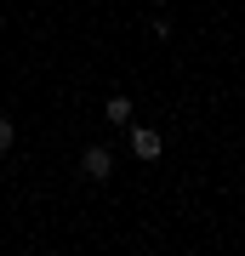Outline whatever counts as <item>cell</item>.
<instances>
[{"mask_svg": "<svg viewBox=\"0 0 245 256\" xmlns=\"http://www.w3.org/2000/svg\"><path fill=\"white\" fill-rule=\"evenodd\" d=\"M80 171L91 176V182H109V176H114V154H109L103 142H91L86 154H80Z\"/></svg>", "mask_w": 245, "mask_h": 256, "instance_id": "cell-2", "label": "cell"}, {"mask_svg": "<svg viewBox=\"0 0 245 256\" xmlns=\"http://www.w3.org/2000/svg\"><path fill=\"white\" fill-rule=\"evenodd\" d=\"M103 120H109V126H131V97H109V102H103Z\"/></svg>", "mask_w": 245, "mask_h": 256, "instance_id": "cell-3", "label": "cell"}, {"mask_svg": "<svg viewBox=\"0 0 245 256\" xmlns=\"http://www.w3.org/2000/svg\"><path fill=\"white\" fill-rule=\"evenodd\" d=\"M126 142H131V154H137V160H143V165L165 154V137H160V131H154V126H126Z\"/></svg>", "mask_w": 245, "mask_h": 256, "instance_id": "cell-1", "label": "cell"}, {"mask_svg": "<svg viewBox=\"0 0 245 256\" xmlns=\"http://www.w3.org/2000/svg\"><path fill=\"white\" fill-rule=\"evenodd\" d=\"M12 137H18V126H12L6 114H0V154H6V148H12Z\"/></svg>", "mask_w": 245, "mask_h": 256, "instance_id": "cell-4", "label": "cell"}]
</instances>
